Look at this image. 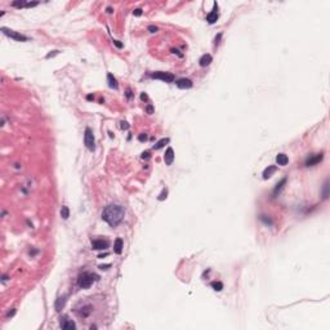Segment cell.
I'll use <instances>...</instances> for the list:
<instances>
[{
    "label": "cell",
    "instance_id": "4316f807",
    "mask_svg": "<svg viewBox=\"0 0 330 330\" xmlns=\"http://www.w3.org/2000/svg\"><path fill=\"white\" fill-rule=\"evenodd\" d=\"M56 54H58V50H53V53H49V54H47L45 58H50V57H54Z\"/></svg>",
    "mask_w": 330,
    "mask_h": 330
},
{
    "label": "cell",
    "instance_id": "4fadbf2b",
    "mask_svg": "<svg viewBox=\"0 0 330 330\" xmlns=\"http://www.w3.org/2000/svg\"><path fill=\"white\" fill-rule=\"evenodd\" d=\"M212 61H213V58H212L210 54H204L201 58H200L199 63H200V66H201V67H206V66H209V65L212 63Z\"/></svg>",
    "mask_w": 330,
    "mask_h": 330
},
{
    "label": "cell",
    "instance_id": "52a82bcc",
    "mask_svg": "<svg viewBox=\"0 0 330 330\" xmlns=\"http://www.w3.org/2000/svg\"><path fill=\"white\" fill-rule=\"evenodd\" d=\"M61 328L63 330H72V329H76V325L72 320H68L67 316H63L61 319Z\"/></svg>",
    "mask_w": 330,
    "mask_h": 330
},
{
    "label": "cell",
    "instance_id": "603a6c76",
    "mask_svg": "<svg viewBox=\"0 0 330 330\" xmlns=\"http://www.w3.org/2000/svg\"><path fill=\"white\" fill-rule=\"evenodd\" d=\"M328 190H329V182L326 181L325 184H324V194H322V197H324V199H328V196H329Z\"/></svg>",
    "mask_w": 330,
    "mask_h": 330
},
{
    "label": "cell",
    "instance_id": "6da1fadb",
    "mask_svg": "<svg viewBox=\"0 0 330 330\" xmlns=\"http://www.w3.org/2000/svg\"><path fill=\"white\" fill-rule=\"evenodd\" d=\"M125 217L124 208L121 205H116V204H111L104 208L102 213V219L110 224L111 227H116L123 222Z\"/></svg>",
    "mask_w": 330,
    "mask_h": 330
},
{
    "label": "cell",
    "instance_id": "d4e9b609",
    "mask_svg": "<svg viewBox=\"0 0 330 330\" xmlns=\"http://www.w3.org/2000/svg\"><path fill=\"white\" fill-rule=\"evenodd\" d=\"M133 14L136 17H139V16H142V9L141 8H138V9H136V10H133Z\"/></svg>",
    "mask_w": 330,
    "mask_h": 330
},
{
    "label": "cell",
    "instance_id": "30bf717a",
    "mask_svg": "<svg viewBox=\"0 0 330 330\" xmlns=\"http://www.w3.org/2000/svg\"><path fill=\"white\" fill-rule=\"evenodd\" d=\"M164 161H165V164H166V165H172L173 161H174V151H173L172 147H168L166 151H165Z\"/></svg>",
    "mask_w": 330,
    "mask_h": 330
},
{
    "label": "cell",
    "instance_id": "9c48e42d",
    "mask_svg": "<svg viewBox=\"0 0 330 330\" xmlns=\"http://www.w3.org/2000/svg\"><path fill=\"white\" fill-rule=\"evenodd\" d=\"M322 159H324L322 154H316V155L311 156V157H308L307 160H306V165H307V166H313V165L319 164Z\"/></svg>",
    "mask_w": 330,
    "mask_h": 330
},
{
    "label": "cell",
    "instance_id": "5bb4252c",
    "mask_svg": "<svg viewBox=\"0 0 330 330\" xmlns=\"http://www.w3.org/2000/svg\"><path fill=\"white\" fill-rule=\"evenodd\" d=\"M276 163H277V165L285 166V165L289 163V159H288V156L285 154H278L277 156H276Z\"/></svg>",
    "mask_w": 330,
    "mask_h": 330
},
{
    "label": "cell",
    "instance_id": "8fae6325",
    "mask_svg": "<svg viewBox=\"0 0 330 330\" xmlns=\"http://www.w3.org/2000/svg\"><path fill=\"white\" fill-rule=\"evenodd\" d=\"M177 86H178L179 89H190L192 88V81H191L190 79H179L178 81H177Z\"/></svg>",
    "mask_w": 330,
    "mask_h": 330
},
{
    "label": "cell",
    "instance_id": "d590c367",
    "mask_svg": "<svg viewBox=\"0 0 330 330\" xmlns=\"http://www.w3.org/2000/svg\"><path fill=\"white\" fill-rule=\"evenodd\" d=\"M93 98H94V97H93V95H92V94H89V95H86V100H88V101H92V100H93Z\"/></svg>",
    "mask_w": 330,
    "mask_h": 330
},
{
    "label": "cell",
    "instance_id": "8992f818",
    "mask_svg": "<svg viewBox=\"0 0 330 330\" xmlns=\"http://www.w3.org/2000/svg\"><path fill=\"white\" fill-rule=\"evenodd\" d=\"M109 246H110V242L107 241V240L98 239V240L92 241V248L95 249V250H106Z\"/></svg>",
    "mask_w": 330,
    "mask_h": 330
},
{
    "label": "cell",
    "instance_id": "f1b7e54d",
    "mask_svg": "<svg viewBox=\"0 0 330 330\" xmlns=\"http://www.w3.org/2000/svg\"><path fill=\"white\" fill-rule=\"evenodd\" d=\"M146 110H147V112H148V113H152V112H154V107H152V106H147Z\"/></svg>",
    "mask_w": 330,
    "mask_h": 330
},
{
    "label": "cell",
    "instance_id": "3957f363",
    "mask_svg": "<svg viewBox=\"0 0 330 330\" xmlns=\"http://www.w3.org/2000/svg\"><path fill=\"white\" fill-rule=\"evenodd\" d=\"M84 142H85V146L88 147V150L94 151V148H95V139H94L93 130L91 128L85 129V133H84Z\"/></svg>",
    "mask_w": 330,
    "mask_h": 330
},
{
    "label": "cell",
    "instance_id": "44dd1931",
    "mask_svg": "<svg viewBox=\"0 0 330 330\" xmlns=\"http://www.w3.org/2000/svg\"><path fill=\"white\" fill-rule=\"evenodd\" d=\"M212 288L215 290V292H222V289H223V284H222L221 281H213Z\"/></svg>",
    "mask_w": 330,
    "mask_h": 330
},
{
    "label": "cell",
    "instance_id": "2e32d148",
    "mask_svg": "<svg viewBox=\"0 0 330 330\" xmlns=\"http://www.w3.org/2000/svg\"><path fill=\"white\" fill-rule=\"evenodd\" d=\"M123 246H124V242H123V240H121V239H116V240H115V244H113V251H115L116 254H121Z\"/></svg>",
    "mask_w": 330,
    "mask_h": 330
},
{
    "label": "cell",
    "instance_id": "f546056e",
    "mask_svg": "<svg viewBox=\"0 0 330 330\" xmlns=\"http://www.w3.org/2000/svg\"><path fill=\"white\" fill-rule=\"evenodd\" d=\"M113 44H115V45L118 47V48H123V44L119 43V40H113Z\"/></svg>",
    "mask_w": 330,
    "mask_h": 330
},
{
    "label": "cell",
    "instance_id": "cb8c5ba5",
    "mask_svg": "<svg viewBox=\"0 0 330 330\" xmlns=\"http://www.w3.org/2000/svg\"><path fill=\"white\" fill-rule=\"evenodd\" d=\"M166 195H168V190H166V188H165V190H163V192L160 194V196H159L157 199H159V200H160V201H161V200L166 199Z\"/></svg>",
    "mask_w": 330,
    "mask_h": 330
},
{
    "label": "cell",
    "instance_id": "836d02e7",
    "mask_svg": "<svg viewBox=\"0 0 330 330\" xmlns=\"http://www.w3.org/2000/svg\"><path fill=\"white\" fill-rule=\"evenodd\" d=\"M148 157H150L148 152H143V154H142V159H148Z\"/></svg>",
    "mask_w": 330,
    "mask_h": 330
},
{
    "label": "cell",
    "instance_id": "9a60e30c",
    "mask_svg": "<svg viewBox=\"0 0 330 330\" xmlns=\"http://www.w3.org/2000/svg\"><path fill=\"white\" fill-rule=\"evenodd\" d=\"M275 172H276V166H275V165H269L268 168H266V169L263 170V178H265V179L271 178L272 174H274Z\"/></svg>",
    "mask_w": 330,
    "mask_h": 330
},
{
    "label": "cell",
    "instance_id": "d6a6232c",
    "mask_svg": "<svg viewBox=\"0 0 330 330\" xmlns=\"http://www.w3.org/2000/svg\"><path fill=\"white\" fill-rule=\"evenodd\" d=\"M110 266H111V265H101V266H100V268H101V269H107Z\"/></svg>",
    "mask_w": 330,
    "mask_h": 330
},
{
    "label": "cell",
    "instance_id": "83f0119b",
    "mask_svg": "<svg viewBox=\"0 0 330 330\" xmlns=\"http://www.w3.org/2000/svg\"><path fill=\"white\" fill-rule=\"evenodd\" d=\"M121 128H123V129H128V128H129V124H128L127 121H121Z\"/></svg>",
    "mask_w": 330,
    "mask_h": 330
},
{
    "label": "cell",
    "instance_id": "ba28073f",
    "mask_svg": "<svg viewBox=\"0 0 330 330\" xmlns=\"http://www.w3.org/2000/svg\"><path fill=\"white\" fill-rule=\"evenodd\" d=\"M217 10H218V4H217V3H214V8H213V10L208 14V16H206V21H208L210 25H213V23L217 22L218 17H219V14H218Z\"/></svg>",
    "mask_w": 330,
    "mask_h": 330
},
{
    "label": "cell",
    "instance_id": "7a4b0ae2",
    "mask_svg": "<svg viewBox=\"0 0 330 330\" xmlns=\"http://www.w3.org/2000/svg\"><path fill=\"white\" fill-rule=\"evenodd\" d=\"M98 276L94 274H91V272H83V274L79 275L77 277V285H79L81 289H88V288L92 286V284L94 283L95 280H98Z\"/></svg>",
    "mask_w": 330,
    "mask_h": 330
},
{
    "label": "cell",
    "instance_id": "ffe728a7",
    "mask_svg": "<svg viewBox=\"0 0 330 330\" xmlns=\"http://www.w3.org/2000/svg\"><path fill=\"white\" fill-rule=\"evenodd\" d=\"M168 142H169V138H163V139H160V141H159V142L154 146V150H160V148H163L164 145H166Z\"/></svg>",
    "mask_w": 330,
    "mask_h": 330
},
{
    "label": "cell",
    "instance_id": "277c9868",
    "mask_svg": "<svg viewBox=\"0 0 330 330\" xmlns=\"http://www.w3.org/2000/svg\"><path fill=\"white\" fill-rule=\"evenodd\" d=\"M151 77L152 79H159V80H163L165 83H173L174 81V75L170 74V72H163V71H159V72H154L151 74Z\"/></svg>",
    "mask_w": 330,
    "mask_h": 330
},
{
    "label": "cell",
    "instance_id": "d6986e66",
    "mask_svg": "<svg viewBox=\"0 0 330 330\" xmlns=\"http://www.w3.org/2000/svg\"><path fill=\"white\" fill-rule=\"evenodd\" d=\"M286 183V178H284V179H281V182L280 183H277L276 184V187H275V190H274V196H276L278 192H280L281 190H283V187H284V184Z\"/></svg>",
    "mask_w": 330,
    "mask_h": 330
},
{
    "label": "cell",
    "instance_id": "5b68a950",
    "mask_svg": "<svg viewBox=\"0 0 330 330\" xmlns=\"http://www.w3.org/2000/svg\"><path fill=\"white\" fill-rule=\"evenodd\" d=\"M1 31L4 32V34L7 35V36L12 38L13 40H16V41H27V40H29V38H27V36H25V35L18 34V32L12 31V30H8V29H5V27H3V29H1Z\"/></svg>",
    "mask_w": 330,
    "mask_h": 330
},
{
    "label": "cell",
    "instance_id": "e0dca14e",
    "mask_svg": "<svg viewBox=\"0 0 330 330\" xmlns=\"http://www.w3.org/2000/svg\"><path fill=\"white\" fill-rule=\"evenodd\" d=\"M107 80H109V86L112 89H118V81H116V79L113 77L112 74H109L107 75Z\"/></svg>",
    "mask_w": 330,
    "mask_h": 330
},
{
    "label": "cell",
    "instance_id": "8d00e7d4",
    "mask_svg": "<svg viewBox=\"0 0 330 330\" xmlns=\"http://www.w3.org/2000/svg\"><path fill=\"white\" fill-rule=\"evenodd\" d=\"M221 36H222V35L219 34V35H218V38H215V44H218V43H219V41H218V40H219V39H221Z\"/></svg>",
    "mask_w": 330,
    "mask_h": 330
},
{
    "label": "cell",
    "instance_id": "7402d4cb",
    "mask_svg": "<svg viewBox=\"0 0 330 330\" xmlns=\"http://www.w3.org/2000/svg\"><path fill=\"white\" fill-rule=\"evenodd\" d=\"M61 217L63 218V219H67V218L70 217V210H68L67 206H62V209H61Z\"/></svg>",
    "mask_w": 330,
    "mask_h": 330
},
{
    "label": "cell",
    "instance_id": "484cf974",
    "mask_svg": "<svg viewBox=\"0 0 330 330\" xmlns=\"http://www.w3.org/2000/svg\"><path fill=\"white\" fill-rule=\"evenodd\" d=\"M148 31L154 34V32L157 31V27H156V26H148Z\"/></svg>",
    "mask_w": 330,
    "mask_h": 330
},
{
    "label": "cell",
    "instance_id": "e575fe53",
    "mask_svg": "<svg viewBox=\"0 0 330 330\" xmlns=\"http://www.w3.org/2000/svg\"><path fill=\"white\" fill-rule=\"evenodd\" d=\"M127 97H128V98H130V97H132V92H130V89H127Z\"/></svg>",
    "mask_w": 330,
    "mask_h": 330
},
{
    "label": "cell",
    "instance_id": "ac0fdd59",
    "mask_svg": "<svg viewBox=\"0 0 330 330\" xmlns=\"http://www.w3.org/2000/svg\"><path fill=\"white\" fill-rule=\"evenodd\" d=\"M91 312H92V307H91V306H85V307L81 308V311L79 312V315L84 319V317H88L89 315H91Z\"/></svg>",
    "mask_w": 330,
    "mask_h": 330
},
{
    "label": "cell",
    "instance_id": "1f68e13d",
    "mask_svg": "<svg viewBox=\"0 0 330 330\" xmlns=\"http://www.w3.org/2000/svg\"><path fill=\"white\" fill-rule=\"evenodd\" d=\"M141 98H142L143 101H147V100H148V97H147L146 93H142V94H141Z\"/></svg>",
    "mask_w": 330,
    "mask_h": 330
},
{
    "label": "cell",
    "instance_id": "74e56055",
    "mask_svg": "<svg viewBox=\"0 0 330 330\" xmlns=\"http://www.w3.org/2000/svg\"><path fill=\"white\" fill-rule=\"evenodd\" d=\"M112 12H113V10H112V8H111V7L107 8V13H112Z\"/></svg>",
    "mask_w": 330,
    "mask_h": 330
},
{
    "label": "cell",
    "instance_id": "7c38bea8",
    "mask_svg": "<svg viewBox=\"0 0 330 330\" xmlns=\"http://www.w3.org/2000/svg\"><path fill=\"white\" fill-rule=\"evenodd\" d=\"M66 301H67V295H63V297H59L58 299L56 301V311H61L62 308L65 307V304H66Z\"/></svg>",
    "mask_w": 330,
    "mask_h": 330
},
{
    "label": "cell",
    "instance_id": "4dcf8cb0",
    "mask_svg": "<svg viewBox=\"0 0 330 330\" xmlns=\"http://www.w3.org/2000/svg\"><path fill=\"white\" fill-rule=\"evenodd\" d=\"M138 139H139V141H146V139H147V136H146V134H145V136H143V134H141V136L138 137Z\"/></svg>",
    "mask_w": 330,
    "mask_h": 330
}]
</instances>
